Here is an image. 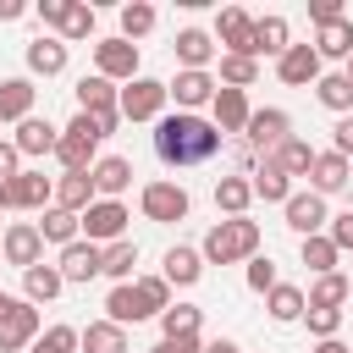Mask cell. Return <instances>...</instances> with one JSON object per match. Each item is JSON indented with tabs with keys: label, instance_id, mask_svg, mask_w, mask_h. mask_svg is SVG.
Wrapping results in <instances>:
<instances>
[{
	"label": "cell",
	"instance_id": "obj_28",
	"mask_svg": "<svg viewBox=\"0 0 353 353\" xmlns=\"http://www.w3.org/2000/svg\"><path fill=\"white\" fill-rule=\"evenodd\" d=\"M265 309H270V320H276V325H292V320H303L309 298H303V287H292V281H276V287L265 292Z\"/></svg>",
	"mask_w": 353,
	"mask_h": 353
},
{
	"label": "cell",
	"instance_id": "obj_9",
	"mask_svg": "<svg viewBox=\"0 0 353 353\" xmlns=\"http://www.w3.org/2000/svg\"><path fill=\"white\" fill-rule=\"evenodd\" d=\"M94 72H99L105 83H132V77H138V44H127L121 33H116V39H99V44H94Z\"/></svg>",
	"mask_w": 353,
	"mask_h": 353
},
{
	"label": "cell",
	"instance_id": "obj_25",
	"mask_svg": "<svg viewBox=\"0 0 353 353\" xmlns=\"http://www.w3.org/2000/svg\"><path fill=\"white\" fill-rule=\"evenodd\" d=\"M33 77H0V121H28L33 116Z\"/></svg>",
	"mask_w": 353,
	"mask_h": 353
},
{
	"label": "cell",
	"instance_id": "obj_37",
	"mask_svg": "<svg viewBox=\"0 0 353 353\" xmlns=\"http://www.w3.org/2000/svg\"><path fill=\"white\" fill-rule=\"evenodd\" d=\"M132 265H138V243H132V237H121V243H110V248H105L99 276H110V281L121 287V281H132Z\"/></svg>",
	"mask_w": 353,
	"mask_h": 353
},
{
	"label": "cell",
	"instance_id": "obj_7",
	"mask_svg": "<svg viewBox=\"0 0 353 353\" xmlns=\"http://www.w3.org/2000/svg\"><path fill=\"white\" fill-rule=\"evenodd\" d=\"M127 204L121 199H94L88 210H83V237L88 243H99V248H110V243H121L127 237Z\"/></svg>",
	"mask_w": 353,
	"mask_h": 353
},
{
	"label": "cell",
	"instance_id": "obj_46",
	"mask_svg": "<svg viewBox=\"0 0 353 353\" xmlns=\"http://www.w3.org/2000/svg\"><path fill=\"white\" fill-rule=\"evenodd\" d=\"M276 281H281V276H276L270 254H254V259H248V287H254V292H270Z\"/></svg>",
	"mask_w": 353,
	"mask_h": 353
},
{
	"label": "cell",
	"instance_id": "obj_55",
	"mask_svg": "<svg viewBox=\"0 0 353 353\" xmlns=\"http://www.w3.org/2000/svg\"><path fill=\"white\" fill-rule=\"evenodd\" d=\"M204 353H243L237 342H226V336H215V342H204Z\"/></svg>",
	"mask_w": 353,
	"mask_h": 353
},
{
	"label": "cell",
	"instance_id": "obj_31",
	"mask_svg": "<svg viewBox=\"0 0 353 353\" xmlns=\"http://www.w3.org/2000/svg\"><path fill=\"white\" fill-rule=\"evenodd\" d=\"M33 226H39V237H44V243H55V248H66V243H77V237H83V215L55 210V204H50V210H44V221H33Z\"/></svg>",
	"mask_w": 353,
	"mask_h": 353
},
{
	"label": "cell",
	"instance_id": "obj_42",
	"mask_svg": "<svg viewBox=\"0 0 353 353\" xmlns=\"http://www.w3.org/2000/svg\"><path fill=\"white\" fill-rule=\"evenodd\" d=\"M199 314L204 309H193V303H171L160 314V336H199Z\"/></svg>",
	"mask_w": 353,
	"mask_h": 353
},
{
	"label": "cell",
	"instance_id": "obj_17",
	"mask_svg": "<svg viewBox=\"0 0 353 353\" xmlns=\"http://www.w3.org/2000/svg\"><path fill=\"white\" fill-rule=\"evenodd\" d=\"M276 77H281L287 88H309V83H320V55H314V44H287V55L276 61Z\"/></svg>",
	"mask_w": 353,
	"mask_h": 353
},
{
	"label": "cell",
	"instance_id": "obj_38",
	"mask_svg": "<svg viewBox=\"0 0 353 353\" xmlns=\"http://www.w3.org/2000/svg\"><path fill=\"white\" fill-rule=\"evenodd\" d=\"M347 292H353V287H347V276H342V270H331V276H314V287H309L303 298H309V309H342V303H347Z\"/></svg>",
	"mask_w": 353,
	"mask_h": 353
},
{
	"label": "cell",
	"instance_id": "obj_8",
	"mask_svg": "<svg viewBox=\"0 0 353 353\" xmlns=\"http://www.w3.org/2000/svg\"><path fill=\"white\" fill-rule=\"evenodd\" d=\"M287 138H292V116H287V110H276V105L254 110V116H248V127H243V143H248L254 154H270V149H281Z\"/></svg>",
	"mask_w": 353,
	"mask_h": 353
},
{
	"label": "cell",
	"instance_id": "obj_40",
	"mask_svg": "<svg viewBox=\"0 0 353 353\" xmlns=\"http://www.w3.org/2000/svg\"><path fill=\"white\" fill-rule=\"evenodd\" d=\"M298 254H303V265H309V276H331V270H336V259H342V254L331 248V237H325V232H314V237H303V248H298Z\"/></svg>",
	"mask_w": 353,
	"mask_h": 353
},
{
	"label": "cell",
	"instance_id": "obj_48",
	"mask_svg": "<svg viewBox=\"0 0 353 353\" xmlns=\"http://www.w3.org/2000/svg\"><path fill=\"white\" fill-rule=\"evenodd\" d=\"M138 287H143V298L154 303V314L171 309V287H165V276H138Z\"/></svg>",
	"mask_w": 353,
	"mask_h": 353
},
{
	"label": "cell",
	"instance_id": "obj_1",
	"mask_svg": "<svg viewBox=\"0 0 353 353\" xmlns=\"http://www.w3.org/2000/svg\"><path fill=\"white\" fill-rule=\"evenodd\" d=\"M154 154H160L165 165H176V171H182V165H204V160L221 154V132H215L210 116L171 110V116L154 121Z\"/></svg>",
	"mask_w": 353,
	"mask_h": 353
},
{
	"label": "cell",
	"instance_id": "obj_30",
	"mask_svg": "<svg viewBox=\"0 0 353 353\" xmlns=\"http://www.w3.org/2000/svg\"><path fill=\"white\" fill-rule=\"evenodd\" d=\"M248 188H254V199H265V204H287L292 199V182L276 171V160L265 154L259 165H254V176H248Z\"/></svg>",
	"mask_w": 353,
	"mask_h": 353
},
{
	"label": "cell",
	"instance_id": "obj_27",
	"mask_svg": "<svg viewBox=\"0 0 353 353\" xmlns=\"http://www.w3.org/2000/svg\"><path fill=\"white\" fill-rule=\"evenodd\" d=\"M94 199H99V193H94V176H88V171H66V176H55V210L83 215Z\"/></svg>",
	"mask_w": 353,
	"mask_h": 353
},
{
	"label": "cell",
	"instance_id": "obj_45",
	"mask_svg": "<svg viewBox=\"0 0 353 353\" xmlns=\"http://www.w3.org/2000/svg\"><path fill=\"white\" fill-rule=\"evenodd\" d=\"M303 320H309V336L314 342H331L342 331V309H303Z\"/></svg>",
	"mask_w": 353,
	"mask_h": 353
},
{
	"label": "cell",
	"instance_id": "obj_53",
	"mask_svg": "<svg viewBox=\"0 0 353 353\" xmlns=\"http://www.w3.org/2000/svg\"><path fill=\"white\" fill-rule=\"evenodd\" d=\"M61 17H66V0H39V22L44 28H61Z\"/></svg>",
	"mask_w": 353,
	"mask_h": 353
},
{
	"label": "cell",
	"instance_id": "obj_11",
	"mask_svg": "<svg viewBox=\"0 0 353 353\" xmlns=\"http://www.w3.org/2000/svg\"><path fill=\"white\" fill-rule=\"evenodd\" d=\"M105 320L127 331V325H138V320H154V303L143 298V287H138V281H121V287H110V292H105Z\"/></svg>",
	"mask_w": 353,
	"mask_h": 353
},
{
	"label": "cell",
	"instance_id": "obj_41",
	"mask_svg": "<svg viewBox=\"0 0 353 353\" xmlns=\"http://www.w3.org/2000/svg\"><path fill=\"white\" fill-rule=\"evenodd\" d=\"M149 33H154V6H149V0L121 6V39H127V44H138V39H149Z\"/></svg>",
	"mask_w": 353,
	"mask_h": 353
},
{
	"label": "cell",
	"instance_id": "obj_19",
	"mask_svg": "<svg viewBox=\"0 0 353 353\" xmlns=\"http://www.w3.org/2000/svg\"><path fill=\"white\" fill-rule=\"evenodd\" d=\"M171 50H176L182 72H210V61H215V39H210L204 28H182Z\"/></svg>",
	"mask_w": 353,
	"mask_h": 353
},
{
	"label": "cell",
	"instance_id": "obj_36",
	"mask_svg": "<svg viewBox=\"0 0 353 353\" xmlns=\"http://www.w3.org/2000/svg\"><path fill=\"white\" fill-rule=\"evenodd\" d=\"M248 204H254V188H248V176H221L215 182V210L232 221V215H248Z\"/></svg>",
	"mask_w": 353,
	"mask_h": 353
},
{
	"label": "cell",
	"instance_id": "obj_23",
	"mask_svg": "<svg viewBox=\"0 0 353 353\" xmlns=\"http://www.w3.org/2000/svg\"><path fill=\"white\" fill-rule=\"evenodd\" d=\"M94 193L99 199H121L127 188H132V160H121V154H105V160H94Z\"/></svg>",
	"mask_w": 353,
	"mask_h": 353
},
{
	"label": "cell",
	"instance_id": "obj_44",
	"mask_svg": "<svg viewBox=\"0 0 353 353\" xmlns=\"http://www.w3.org/2000/svg\"><path fill=\"white\" fill-rule=\"evenodd\" d=\"M33 353H77V325H50V331H39Z\"/></svg>",
	"mask_w": 353,
	"mask_h": 353
},
{
	"label": "cell",
	"instance_id": "obj_18",
	"mask_svg": "<svg viewBox=\"0 0 353 353\" xmlns=\"http://www.w3.org/2000/svg\"><path fill=\"white\" fill-rule=\"evenodd\" d=\"M281 215H287V226L298 232V237H314V232H325V199L320 193H292L287 204H281Z\"/></svg>",
	"mask_w": 353,
	"mask_h": 353
},
{
	"label": "cell",
	"instance_id": "obj_13",
	"mask_svg": "<svg viewBox=\"0 0 353 353\" xmlns=\"http://www.w3.org/2000/svg\"><path fill=\"white\" fill-rule=\"evenodd\" d=\"M215 88H221V83H215L210 72H176V77L165 83V99H176V110H193V116H199V105H210Z\"/></svg>",
	"mask_w": 353,
	"mask_h": 353
},
{
	"label": "cell",
	"instance_id": "obj_47",
	"mask_svg": "<svg viewBox=\"0 0 353 353\" xmlns=\"http://www.w3.org/2000/svg\"><path fill=\"white\" fill-rule=\"evenodd\" d=\"M325 237H331V248H336V254H347V248H353V210L331 215V221H325Z\"/></svg>",
	"mask_w": 353,
	"mask_h": 353
},
{
	"label": "cell",
	"instance_id": "obj_35",
	"mask_svg": "<svg viewBox=\"0 0 353 353\" xmlns=\"http://www.w3.org/2000/svg\"><path fill=\"white\" fill-rule=\"evenodd\" d=\"M61 270L55 265H33V270H22V298L39 309V303H50V298H61Z\"/></svg>",
	"mask_w": 353,
	"mask_h": 353
},
{
	"label": "cell",
	"instance_id": "obj_33",
	"mask_svg": "<svg viewBox=\"0 0 353 353\" xmlns=\"http://www.w3.org/2000/svg\"><path fill=\"white\" fill-rule=\"evenodd\" d=\"M77 347H83V353H127V331L110 325V320H88V325L77 331Z\"/></svg>",
	"mask_w": 353,
	"mask_h": 353
},
{
	"label": "cell",
	"instance_id": "obj_4",
	"mask_svg": "<svg viewBox=\"0 0 353 353\" xmlns=\"http://www.w3.org/2000/svg\"><path fill=\"white\" fill-rule=\"evenodd\" d=\"M116 110H121V121H160V116H165V83L138 72V77L116 94Z\"/></svg>",
	"mask_w": 353,
	"mask_h": 353
},
{
	"label": "cell",
	"instance_id": "obj_57",
	"mask_svg": "<svg viewBox=\"0 0 353 353\" xmlns=\"http://www.w3.org/2000/svg\"><path fill=\"white\" fill-rule=\"evenodd\" d=\"M342 72H347V77H353V55H347V66H342Z\"/></svg>",
	"mask_w": 353,
	"mask_h": 353
},
{
	"label": "cell",
	"instance_id": "obj_56",
	"mask_svg": "<svg viewBox=\"0 0 353 353\" xmlns=\"http://www.w3.org/2000/svg\"><path fill=\"white\" fill-rule=\"evenodd\" d=\"M314 353H353V347H347L342 336H331V342H314Z\"/></svg>",
	"mask_w": 353,
	"mask_h": 353
},
{
	"label": "cell",
	"instance_id": "obj_51",
	"mask_svg": "<svg viewBox=\"0 0 353 353\" xmlns=\"http://www.w3.org/2000/svg\"><path fill=\"white\" fill-rule=\"evenodd\" d=\"M309 17H314V28H325V22L347 17V11H342V0H309Z\"/></svg>",
	"mask_w": 353,
	"mask_h": 353
},
{
	"label": "cell",
	"instance_id": "obj_32",
	"mask_svg": "<svg viewBox=\"0 0 353 353\" xmlns=\"http://www.w3.org/2000/svg\"><path fill=\"white\" fill-rule=\"evenodd\" d=\"M314 99H320L325 110H336V116H353V77H347V72H320Z\"/></svg>",
	"mask_w": 353,
	"mask_h": 353
},
{
	"label": "cell",
	"instance_id": "obj_22",
	"mask_svg": "<svg viewBox=\"0 0 353 353\" xmlns=\"http://www.w3.org/2000/svg\"><path fill=\"white\" fill-rule=\"evenodd\" d=\"M55 138H61V127H50L44 116H28V121H17V154L22 160H33V154H55Z\"/></svg>",
	"mask_w": 353,
	"mask_h": 353
},
{
	"label": "cell",
	"instance_id": "obj_52",
	"mask_svg": "<svg viewBox=\"0 0 353 353\" xmlns=\"http://www.w3.org/2000/svg\"><path fill=\"white\" fill-rule=\"evenodd\" d=\"M17 171H22V154H17V143H11V138H0V182H6V176H17Z\"/></svg>",
	"mask_w": 353,
	"mask_h": 353
},
{
	"label": "cell",
	"instance_id": "obj_12",
	"mask_svg": "<svg viewBox=\"0 0 353 353\" xmlns=\"http://www.w3.org/2000/svg\"><path fill=\"white\" fill-rule=\"evenodd\" d=\"M215 50L221 55H254V17L243 6H226L215 17Z\"/></svg>",
	"mask_w": 353,
	"mask_h": 353
},
{
	"label": "cell",
	"instance_id": "obj_21",
	"mask_svg": "<svg viewBox=\"0 0 353 353\" xmlns=\"http://www.w3.org/2000/svg\"><path fill=\"white\" fill-rule=\"evenodd\" d=\"M116 94H121V88L105 83L99 72H94V77H77V110H83V116H121V110H116Z\"/></svg>",
	"mask_w": 353,
	"mask_h": 353
},
{
	"label": "cell",
	"instance_id": "obj_34",
	"mask_svg": "<svg viewBox=\"0 0 353 353\" xmlns=\"http://www.w3.org/2000/svg\"><path fill=\"white\" fill-rule=\"evenodd\" d=\"M314 154H320V149H309V138H287L281 149H270V160H276V171H281L287 182H292V176H309Z\"/></svg>",
	"mask_w": 353,
	"mask_h": 353
},
{
	"label": "cell",
	"instance_id": "obj_54",
	"mask_svg": "<svg viewBox=\"0 0 353 353\" xmlns=\"http://www.w3.org/2000/svg\"><path fill=\"white\" fill-rule=\"evenodd\" d=\"M22 11H28V6H22V0H0V22H17V17H22Z\"/></svg>",
	"mask_w": 353,
	"mask_h": 353
},
{
	"label": "cell",
	"instance_id": "obj_2",
	"mask_svg": "<svg viewBox=\"0 0 353 353\" xmlns=\"http://www.w3.org/2000/svg\"><path fill=\"white\" fill-rule=\"evenodd\" d=\"M204 265H237V259H254L259 254V221L248 215H232V221H215L199 243Z\"/></svg>",
	"mask_w": 353,
	"mask_h": 353
},
{
	"label": "cell",
	"instance_id": "obj_49",
	"mask_svg": "<svg viewBox=\"0 0 353 353\" xmlns=\"http://www.w3.org/2000/svg\"><path fill=\"white\" fill-rule=\"evenodd\" d=\"M331 149H336L342 160H353V116H336V127H331Z\"/></svg>",
	"mask_w": 353,
	"mask_h": 353
},
{
	"label": "cell",
	"instance_id": "obj_39",
	"mask_svg": "<svg viewBox=\"0 0 353 353\" xmlns=\"http://www.w3.org/2000/svg\"><path fill=\"white\" fill-rule=\"evenodd\" d=\"M94 33V6L88 0H66V17H61V28H55V39L61 44H77V39H88Z\"/></svg>",
	"mask_w": 353,
	"mask_h": 353
},
{
	"label": "cell",
	"instance_id": "obj_26",
	"mask_svg": "<svg viewBox=\"0 0 353 353\" xmlns=\"http://www.w3.org/2000/svg\"><path fill=\"white\" fill-rule=\"evenodd\" d=\"M287 44H292L287 17H276V11H270V17H254V61H259V55H276V61H281Z\"/></svg>",
	"mask_w": 353,
	"mask_h": 353
},
{
	"label": "cell",
	"instance_id": "obj_5",
	"mask_svg": "<svg viewBox=\"0 0 353 353\" xmlns=\"http://www.w3.org/2000/svg\"><path fill=\"white\" fill-rule=\"evenodd\" d=\"M138 204H143V221H154V226H176V221H188V210H193V199H188L182 182H143Z\"/></svg>",
	"mask_w": 353,
	"mask_h": 353
},
{
	"label": "cell",
	"instance_id": "obj_43",
	"mask_svg": "<svg viewBox=\"0 0 353 353\" xmlns=\"http://www.w3.org/2000/svg\"><path fill=\"white\" fill-rule=\"evenodd\" d=\"M254 77H259L254 55H221V88H248Z\"/></svg>",
	"mask_w": 353,
	"mask_h": 353
},
{
	"label": "cell",
	"instance_id": "obj_20",
	"mask_svg": "<svg viewBox=\"0 0 353 353\" xmlns=\"http://www.w3.org/2000/svg\"><path fill=\"white\" fill-rule=\"evenodd\" d=\"M66 72V44L55 33H39L28 44V77H61Z\"/></svg>",
	"mask_w": 353,
	"mask_h": 353
},
{
	"label": "cell",
	"instance_id": "obj_50",
	"mask_svg": "<svg viewBox=\"0 0 353 353\" xmlns=\"http://www.w3.org/2000/svg\"><path fill=\"white\" fill-rule=\"evenodd\" d=\"M149 353H204V342L199 336H160Z\"/></svg>",
	"mask_w": 353,
	"mask_h": 353
},
{
	"label": "cell",
	"instance_id": "obj_16",
	"mask_svg": "<svg viewBox=\"0 0 353 353\" xmlns=\"http://www.w3.org/2000/svg\"><path fill=\"white\" fill-rule=\"evenodd\" d=\"M99 259H105V248L88 243V237H77V243L61 248L55 270H61V281H94V276H99Z\"/></svg>",
	"mask_w": 353,
	"mask_h": 353
},
{
	"label": "cell",
	"instance_id": "obj_14",
	"mask_svg": "<svg viewBox=\"0 0 353 353\" xmlns=\"http://www.w3.org/2000/svg\"><path fill=\"white\" fill-rule=\"evenodd\" d=\"M248 116H254V105H248L243 88H215V99H210V121H215L221 138H226V132H243Z\"/></svg>",
	"mask_w": 353,
	"mask_h": 353
},
{
	"label": "cell",
	"instance_id": "obj_6",
	"mask_svg": "<svg viewBox=\"0 0 353 353\" xmlns=\"http://www.w3.org/2000/svg\"><path fill=\"white\" fill-rule=\"evenodd\" d=\"M0 204L6 210H50L55 204V182L44 171H17L0 182Z\"/></svg>",
	"mask_w": 353,
	"mask_h": 353
},
{
	"label": "cell",
	"instance_id": "obj_24",
	"mask_svg": "<svg viewBox=\"0 0 353 353\" xmlns=\"http://www.w3.org/2000/svg\"><path fill=\"white\" fill-rule=\"evenodd\" d=\"M160 276H165V287H193L199 276H204V254L199 248H165V259H160Z\"/></svg>",
	"mask_w": 353,
	"mask_h": 353
},
{
	"label": "cell",
	"instance_id": "obj_10",
	"mask_svg": "<svg viewBox=\"0 0 353 353\" xmlns=\"http://www.w3.org/2000/svg\"><path fill=\"white\" fill-rule=\"evenodd\" d=\"M0 259H6V265H17V270L44 265V237H39V226H33V221L6 226V237H0Z\"/></svg>",
	"mask_w": 353,
	"mask_h": 353
},
{
	"label": "cell",
	"instance_id": "obj_15",
	"mask_svg": "<svg viewBox=\"0 0 353 353\" xmlns=\"http://www.w3.org/2000/svg\"><path fill=\"white\" fill-rule=\"evenodd\" d=\"M353 182V160H342L336 149H325V154H314V165H309V193H320V199H331V193H342Z\"/></svg>",
	"mask_w": 353,
	"mask_h": 353
},
{
	"label": "cell",
	"instance_id": "obj_58",
	"mask_svg": "<svg viewBox=\"0 0 353 353\" xmlns=\"http://www.w3.org/2000/svg\"><path fill=\"white\" fill-rule=\"evenodd\" d=\"M0 210H6V204H0Z\"/></svg>",
	"mask_w": 353,
	"mask_h": 353
},
{
	"label": "cell",
	"instance_id": "obj_3",
	"mask_svg": "<svg viewBox=\"0 0 353 353\" xmlns=\"http://www.w3.org/2000/svg\"><path fill=\"white\" fill-rule=\"evenodd\" d=\"M39 331H44L39 309H33L28 298H6V292H0V353H22V347H33Z\"/></svg>",
	"mask_w": 353,
	"mask_h": 353
},
{
	"label": "cell",
	"instance_id": "obj_29",
	"mask_svg": "<svg viewBox=\"0 0 353 353\" xmlns=\"http://www.w3.org/2000/svg\"><path fill=\"white\" fill-rule=\"evenodd\" d=\"M314 55L320 61H347L353 55V17H336L314 33Z\"/></svg>",
	"mask_w": 353,
	"mask_h": 353
}]
</instances>
